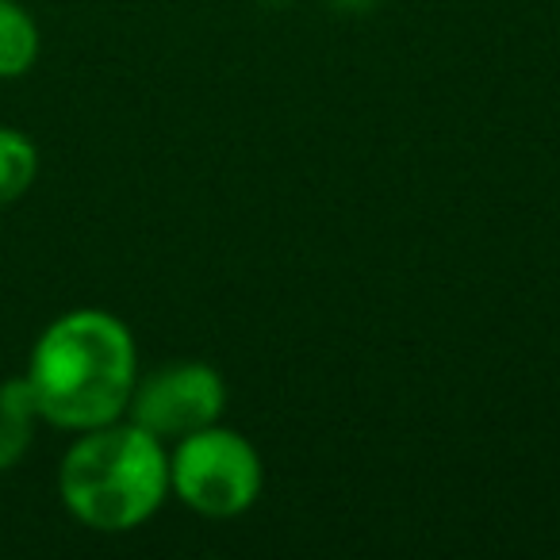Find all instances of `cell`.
<instances>
[{"instance_id":"ba28073f","label":"cell","mask_w":560,"mask_h":560,"mask_svg":"<svg viewBox=\"0 0 560 560\" xmlns=\"http://www.w3.org/2000/svg\"><path fill=\"white\" fill-rule=\"evenodd\" d=\"M335 4H338V9H346V12H350V9H369V4H373V0H335Z\"/></svg>"},{"instance_id":"5b68a950","label":"cell","mask_w":560,"mask_h":560,"mask_svg":"<svg viewBox=\"0 0 560 560\" xmlns=\"http://www.w3.org/2000/svg\"><path fill=\"white\" fill-rule=\"evenodd\" d=\"M39 419V404L27 376H12L0 384V472H9L32 450V434Z\"/></svg>"},{"instance_id":"277c9868","label":"cell","mask_w":560,"mask_h":560,"mask_svg":"<svg viewBox=\"0 0 560 560\" xmlns=\"http://www.w3.org/2000/svg\"><path fill=\"white\" fill-rule=\"evenodd\" d=\"M226 407V384L203 361H173L139 376L127 404V419L139 422L158 442H180L219 422Z\"/></svg>"},{"instance_id":"3957f363","label":"cell","mask_w":560,"mask_h":560,"mask_svg":"<svg viewBox=\"0 0 560 560\" xmlns=\"http://www.w3.org/2000/svg\"><path fill=\"white\" fill-rule=\"evenodd\" d=\"M265 483L261 453L231 427L196 430L173 442L170 491L203 518H234L257 503Z\"/></svg>"},{"instance_id":"8992f818","label":"cell","mask_w":560,"mask_h":560,"mask_svg":"<svg viewBox=\"0 0 560 560\" xmlns=\"http://www.w3.org/2000/svg\"><path fill=\"white\" fill-rule=\"evenodd\" d=\"M39 58V24L16 0H0V81H16Z\"/></svg>"},{"instance_id":"6da1fadb","label":"cell","mask_w":560,"mask_h":560,"mask_svg":"<svg viewBox=\"0 0 560 560\" xmlns=\"http://www.w3.org/2000/svg\"><path fill=\"white\" fill-rule=\"evenodd\" d=\"M24 376L39 404V419L81 434L127 415L139 381V353L131 330L116 315L78 307L43 330Z\"/></svg>"},{"instance_id":"52a82bcc","label":"cell","mask_w":560,"mask_h":560,"mask_svg":"<svg viewBox=\"0 0 560 560\" xmlns=\"http://www.w3.org/2000/svg\"><path fill=\"white\" fill-rule=\"evenodd\" d=\"M39 177V150L16 127H0V208L16 203Z\"/></svg>"},{"instance_id":"7a4b0ae2","label":"cell","mask_w":560,"mask_h":560,"mask_svg":"<svg viewBox=\"0 0 560 560\" xmlns=\"http://www.w3.org/2000/svg\"><path fill=\"white\" fill-rule=\"evenodd\" d=\"M66 511L89 529L124 534L158 514L170 495V453L131 419L81 430L58 468Z\"/></svg>"}]
</instances>
